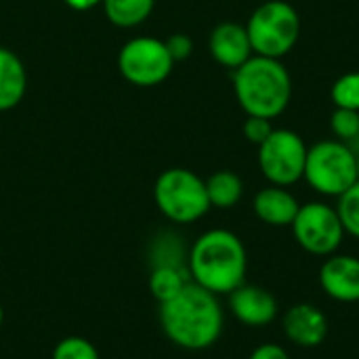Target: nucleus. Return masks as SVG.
<instances>
[{
  "label": "nucleus",
  "mask_w": 359,
  "mask_h": 359,
  "mask_svg": "<svg viewBox=\"0 0 359 359\" xmlns=\"http://www.w3.org/2000/svg\"><path fill=\"white\" fill-rule=\"evenodd\" d=\"M187 269L194 284L217 297H227L246 282L248 252L233 231L208 229L191 244Z\"/></svg>",
  "instance_id": "2"
},
{
  "label": "nucleus",
  "mask_w": 359,
  "mask_h": 359,
  "mask_svg": "<svg viewBox=\"0 0 359 359\" xmlns=\"http://www.w3.org/2000/svg\"><path fill=\"white\" fill-rule=\"evenodd\" d=\"M337 212L341 217L345 233L359 240V181L351 185L343 196H339Z\"/></svg>",
  "instance_id": "21"
},
{
  "label": "nucleus",
  "mask_w": 359,
  "mask_h": 359,
  "mask_svg": "<svg viewBox=\"0 0 359 359\" xmlns=\"http://www.w3.org/2000/svg\"><path fill=\"white\" fill-rule=\"evenodd\" d=\"M2 322H4V309H2V305H0V326H2Z\"/></svg>",
  "instance_id": "28"
},
{
  "label": "nucleus",
  "mask_w": 359,
  "mask_h": 359,
  "mask_svg": "<svg viewBox=\"0 0 359 359\" xmlns=\"http://www.w3.org/2000/svg\"><path fill=\"white\" fill-rule=\"evenodd\" d=\"M248 359H290V355L278 343H263L248 355Z\"/></svg>",
  "instance_id": "26"
},
{
  "label": "nucleus",
  "mask_w": 359,
  "mask_h": 359,
  "mask_svg": "<svg viewBox=\"0 0 359 359\" xmlns=\"http://www.w3.org/2000/svg\"><path fill=\"white\" fill-rule=\"evenodd\" d=\"M191 282L187 267H151L149 271V292L158 303H166L172 297H177L187 284Z\"/></svg>",
  "instance_id": "16"
},
{
  "label": "nucleus",
  "mask_w": 359,
  "mask_h": 359,
  "mask_svg": "<svg viewBox=\"0 0 359 359\" xmlns=\"http://www.w3.org/2000/svg\"><path fill=\"white\" fill-rule=\"evenodd\" d=\"M334 107L359 111V72H347L330 88Z\"/></svg>",
  "instance_id": "20"
},
{
  "label": "nucleus",
  "mask_w": 359,
  "mask_h": 359,
  "mask_svg": "<svg viewBox=\"0 0 359 359\" xmlns=\"http://www.w3.org/2000/svg\"><path fill=\"white\" fill-rule=\"evenodd\" d=\"M233 93L246 116L273 120L292 99V78L282 59L252 55L233 69Z\"/></svg>",
  "instance_id": "3"
},
{
  "label": "nucleus",
  "mask_w": 359,
  "mask_h": 359,
  "mask_svg": "<svg viewBox=\"0 0 359 359\" xmlns=\"http://www.w3.org/2000/svg\"><path fill=\"white\" fill-rule=\"evenodd\" d=\"M120 74L137 86H156L164 82L172 67L175 59L170 57L166 42L158 38H133L128 40L118 55Z\"/></svg>",
  "instance_id": "9"
},
{
  "label": "nucleus",
  "mask_w": 359,
  "mask_h": 359,
  "mask_svg": "<svg viewBox=\"0 0 359 359\" xmlns=\"http://www.w3.org/2000/svg\"><path fill=\"white\" fill-rule=\"evenodd\" d=\"M187 248L183 240L175 233H160L151 246H149V265L151 267H162V265H172V267H187Z\"/></svg>",
  "instance_id": "19"
},
{
  "label": "nucleus",
  "mask_w": 359,
  "mask_h": 359,
  "mask_svg": "<svg viewBox=\"0 0 359 359\" xmlns=\"http://www.w3.org/2000/svg\"><path fill=\"white\" fill-rule=\"evenodd\" d=\"M301 204L288 187L269 185L257 191L252 200V210L259 221L271 227H290Z\"/></svg>",
  "instance_id": "14"
},
{
  "label": "nucleus",
  "mask_w": 359,
  "mask_h": 359,
  "mask_svg": "<svg viewBox=\"0 0 359 359\" xmlns=\"http://www.w3.org/2000/svg\"><path fill=\"white\" fill-rule=\"evenodd\" d=\"M206 194L210 206L215 208H233L244 196L242 179L231 170H219L206 179Z\"/></svg>",
  "instance_id": "17"
},
{
  "label": "nucleus",
  "mask_w": 359,
  "mask_h": 359,
  "mask_svg": "<svg viewBox=\"0 0 359 359\" xmlns=\"http://www.w3.org/2000/svg\"><path fill=\"white\" fill-rule=\"evenodd\" d=\"M320 288L337 303H359V259L353 255H330L318 273Z\"/></svg>",
  "instance_id": "12"
},
{
  "label": "nucleus",
  "mask_w": 359,
  "mask_h": 359,
  "mask_svg": "<svg viewBox=\"0 0 359 359\" xmlns=\"http://www.w3.org/2000/svg\"><path fill=\"white\" fill-rule=\"evenodd\" d=\"M67 6H72V8H76V11H88V8H93V6H97L101 0H63Z\"/></svg>",
  "instance_id": "27"
},
{
  "label": "nucleus",
  "mask_w": 359,
  "mask_h": 359,
  "mask_svg": "<svg viewBox=\"0 0 359 359\" xmlns=\"http://www.w3.org/2000/svg\"><path fill=\"white\" fill-rule=\"evenodd\" d=\"M290 227L297 244L313 257H330L339 252L347 236L337 206L326 202L301 204Z\"/></svg>",
  "instance_id": "8"
},
{
  "label": "nucleus",
  "mask_w": 359,
  "mask_h": 359,
  "mask_svg": "<svg viewBox=\"0 0 359 359\" xmlns=\"http://www.w3.org/2000/svg\"><path fill=\"white\" fill-rule=\"evenodd\" d=\"M242 130H244V137L250 141V143H255V145H261L263 141H267V137L276 130L273 128V122L269 120V118H261V116H248L246 120H244V126H242Z\"/></svg>",
  "instance_id": "24"
},
{
  "label": "nucleus",
  "mask_w": 359,
  "mask_h": 359,
  "mask_svg": "<svg viewBox=\"0 0 359 359\" xmlns=\"http://www.w3.org/2000/svg\"><path fill=\"white\" fill-rule=\"evenodd\" d=\"M164 42H166V48H168L170 57L175 59V63L187 59L191 55V50H194V42H191V38L187 34H172Z\"/></svg>",
  "instance_id": "25"
},
{
  "label": "nucleus",
  "mask_w": 359,
  "mask_h": 359,
  "mask_svg": "<svg viewBox=\"0 0 359 359\" xmlns=\"http://www.w3.org/2000/svg\"><path fill=\"white\" fill-rule=\"evenodd\" d=\"M160 326L172 345L204 351L221 339L225 311L217 294L189 282L177 297L160 303Z\"/></svg>",
  "instance_id": "1"
},
{
  "label": "nucleus",
  "mask_w": 359,
  "mask_h": 359,
  "mask_svg": "<svg viewBox=\"0 0 359 359\" xmlns=\"http://www.w3.org/2000/svg\"><path fill=\"white\" fill-rule=\"evenodd\" d=\"M208 46H210L212 59L229 69H238L255 55L246 25H240L233 21H225L217 25L210 34Z\"/></svg>",
  "instance_id": "13"
},
{
  "label": "nucleus",
  "mask_w": 359,
  "mask_h": 359,
  "mask_svg": "<svg viewBox=\"0 0 359 359\" xmlns=\"http://www.w3.org/2000/svg\"><path fill=\"white\" fill-rule=\"evenodd\" d=\"M154 200L158 210L177 225L196 223L212 208L206 194V181L187 168L164 170L156 179Z\"/></svg>",
  "instance_id": "5"
},
{
  "label": "nucleus",
  "mask_w": 359,
  "mask_h": 359,
  "mask_svg": "<svg viewBox=\"0 0 359 359\" xmlns=\"http://www.w3.org/2000/svg\"><path fill=\"white\" fill-rule=\"evenodd\" d=\"M330 128H332L334 137L343 143L355 139L359 135V111L334 107L332 118H330Z\"/></svg>",
  "instance_id": "23"
},
{
  "label": "nucleus",
  "mask_w": 359,
  "mask_h": 359,
  "mask_svg": "<svg viewBox=\"0 0 359 359\" xmlns=\"http://www.w3.org/2000/svg\"><path fill=\"white\" fill-rule=\"evenodd\" d=\"M303 179L313 191L326 198L343 196L351 185L358 183V158L355 151L334 139L320 141L309 147Z\"/></svg>",
  "instance_id": "6"
},
{
  "label": "nucleus",
  "mask_w": 359,
  "mask_h": 359,
  "mask_svg": "<svg viewBox=\"0 0 359 359\" xmlns=\"http://www.w3.org/2000/svg\"><path fill=\"white\" fill-rule=\"evenodd\" d=\"M307 143L290 128H276L267 141L259 145V168L269 185L290 187L305 175Z\"/></svg>",
  "instance_id": "7"
},
{
  "label": "nucleus",
  "mask_w": 359,
  "mask_h": 359,
  "mask_svg": "<svg viewBox=\"0 0 359 359\" xmlns=\"http://www.w3.org/2000/svg\"><path fill=\"white\" fill-rule=\"evenodd\" d=\"M282 330L286 339L301 349H316L328 339V318L311 303H297L282 316Z\"/></svg>",
  "instance_id": "11"
},
{
  "label": "nucleus",
  "mask_w": 359,
  "mask_h": 359,
  "mask_svg": "<svg viewBox=\"0 0 359 359\" xmlns=\"http://www.w3.org/2000/svg\"><path fill=\"white\" fill-rule=\"evenodd\" d=\"M107 19L118 27H135L143 23L151 11L156 0H101Z\"/></svg>",
  "instance_id": "18"
},
{
  "label": "nucleus",
  "mask_w": 359,
  "mask_h": 359,
  "mask_svg": "<svg viewBox=\"0 0 359 359\" xmlns=\"http://www.w3.org/2000/svg\"><path fill=\"white\" fill-rule=\"evenodd\" d=\"M355 158H358V181H359V154H355Z\"/></svg>",
  "instance_id": "29"
},
{
  "label": "nucleus",
  "mask_w": 359,
  "mask_h": 359,
  "mask_svg": "<svg viewBox=\"0 0 359 359\" xmlns=\"http://www.w3.org/2000/svg\"><path fill=\"white\" fill-rule=\"evenodd\" d=\"M27 76L21 59L8 50L0 48V111L13 109L25 95Z\"/></svg>",
  "instance_id": "15"
},
{
  "label": "nucleus",
  "mask_w": 359,
  "mask_h": 359,
  "mask_svg": "<svg viewBox=\"0 0 359 359\" xmlns=\"http://www.w3.org/2000/svg\"><path fill=\"white\" fill-rule=\"evenodd\" d=\"M252 53L261 57L282 59L299 42L301 17L286 0H267L255 8L246 23Z\"/></svg>",
  "instance_id": "4"
},
{
  "label": "nucleus",
  "mask_w": 359,
  "mask_h": 359,
  "mask_svg": "<svg viewBox=\"0 0 359 359\" xmlns=\"http://www.w3.org/2000/svg\"><path fill=\"white\" fill-rule=\"evenodd\" d=\"M227 305L231 316L248 328L269 326L271 322H276L280 311L278 299L267 288L246 282L227 294Z\"/></svg>",
  "instance_id": "10"
},
{
  "label": "nucleus",
  "mask_w": 359,
  "mask_h": 359,
  "mask_svg": "<svg viewBox=\"0 0 359 359\" xmlns=\"http://www.w3.org/2000/svg\"><path fill=\"white\" fill-rule=\"evenodd\" d=\"M50 359H101V355L90 341L82 337H65L55 345Z\"/></svg>",
  "instance_id": "22"
}]
</instances>
